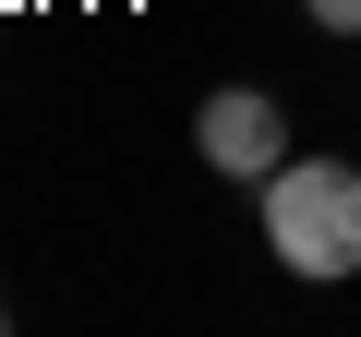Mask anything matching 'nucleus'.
I'll use <instances>...</instances> for the list:
<instances>
[{
    "mask_svg": "<svg viewBox=\"0 0 361 337\" xmlns=\"http://www.w3.org/2000/svg\"><path fill=\"white\" fill-rule=\"evenodd\" d=\"M265 253L289 277H349L361 265V168L349 157H289L265 181Z\"/></svg>",
    "mask_w": 361,
    "mask_h": 337,
    "instance_id": "nucleus-1",
    "label": "nucleus"
},
{
    "mask_svg": "<svg viewBox=\"0 0 361 337\" xmlns=\"http://www.w3.org/2000/svg\"><path fill=\"white\" fill-rule=\"evenodd\" d=\"M193 145L229 168V181H253V193L289 168V121H277V97H265V85H217V97H205V121H193Z\"/></svg>",
    "mask_w": 361,
    "mask_h": 337,
    "instance_id": "nucleus-2",
    "label": "nucleus"
},
{
    "mask_svg": "<svg viewBox=\"0 0 361 337\" xmlns=\"http://www.w3.org/2000/svg\"><path fill=\"white\" fill-rule=\"evenodd\" d=\"M301 13H313L325 37H361V0H301Z\"/></svg>",
    "mask_w": 361,
    "mask_h": 337,
    "instance_id": "nucleus-3",
    "label": "nucleus"
}]
</instances>
